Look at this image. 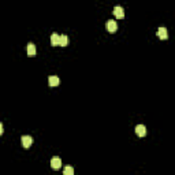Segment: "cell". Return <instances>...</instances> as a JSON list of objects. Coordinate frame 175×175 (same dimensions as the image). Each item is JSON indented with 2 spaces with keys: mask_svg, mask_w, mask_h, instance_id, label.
I'll use <instances>...</instances> for the list:
<instances>
[{
  "mask_svg": "<svg viewBox=\"0 0 175 175\" xmlns=\"http://www.w3.org/2000/svg\"><path fill=\"white\" fill-rule=\"evenodd\" d=\"M21 142H22V146H24V148H30L32 144H33V138H32L30 135H22Z\"/></svg>",
  "mask_w": 175,
  "mask_h": 175,
  "instance_id": "6da1fadb",
  "label": "cell"
},
{
  "mask_svg": "<svg viewBox=\"0 0 175 175\" xmlns=\"http://www.w3.org/2000/svg\"><path fill=\"white\" fill-rule=\"evenodd\" d=\"M105 27H107V30L110 32V33H114V32H116V29H118V25H116V22H115L114 19H108L107 24H105Z\"/></svg>",
  "mask_w": 175,
  "mask_h": 175,
  "instance_id": "7a4b0ae2",
  "label": "cell"
},
{
  "mask_svg": "<svg viewBox=\"0 0 175 175\" xmlns=\"http://www.w3.org/2000/svg\"><path fill=\"white\" fill-rule=\"evenodd\" d=\"M51 167H52V168H55V170L60 168V167H62V159L57 157V156L52 157V159H51Z\"/></svg>",
  "mask_w": 175,
  "mask_h": 175,
  "instance_id": "3957f363",
  "label": "cell"
},
{
  "mask_svg": "<svg viewBox=\"0 0 175 175\" xmlns=\"http://www.w3.org/2000/svg\"><path fill=\"white\" fill-rule=\"evenodd\" d=\"M135 133H137L138 137H144L146 134V127L144 125H137L135 126Z\"/></svg>",
  "mask_w": 175,
  "mask_h": 175,
  "instance_id": "277c9868",
  "label": "cell"
},
{
  "mask_svg": "<svg viewBox=\"0 0 175 175\" xmlns=\"http://www.w3.org/2000/svg\"><path fill=\"white\" fill-rule=\"evenodd\" d=\"M114 14H115V17L116 18H123L125 17V10H123V7H121V6H116L114 8Z\"/></svg>",
  "mask_w": 175,
  "mask_h": 175,
  "instance_id": "5b68a950",
  "label": "cell"
},
{
  "mask_svg": "<svg viewBox=\"0 0 175 175\" xmlns=\"http://www.w3.org/2000/svg\"><path fill=\"white\" fill-rule=\"evenodd\" d=\"M59 82H60V79H59V77H56V75H49V77H48V84H49V86H57Z\"/></svg>",
  "mask_w": 175,
  "mask_h": 175,
  "instance_id": "8992f818",
  "label": "cell"
},
{
  "mask_svg": "<svg viewBox=\"0 0 175 175\" xmlns=\"http://www.w3.org/2000/svg\"><path fill=\"white\" fill-rule=\"evenodd\" d=\"M157 36H159V38H162V40H165V38L168 37L167 29H165V27H159V29H157Z\"/></svg>",
  "mask_w": 175,
  "mask_h": 175,
  "instance_id": "52a82bcc",
  "label": "cell"
},
{
  "mask_svg": "<svg viewBox=\"0 0 175 175\" xmlns=\"http://www.w3.org/2000/svg\"><path fill=\"white\" fill-rule=\"evenodd\" d=\"M51 44L52 45H60V36L56 33H52V36H51Z\"/></svg>",
  "mask_w": 175,
  "mask_h": 175,
  "instance_id": "ba28073f",
  "label": "cell"
},
{
  "mask_svg": "<svg viewBox=\"0 0 175 175\" xmlns=\"http://www.w3.org/2000/svg\"><path fill=\"white\" fill-rule=\"evenodd\" d=\"M27 55H29V56H34V55H36V45H34L33 43L27 44Z\"/></svg>",
  "mask_w": 175,
  "mask_h": 175,
  "instance_id": "9c48e42d",
  "label": "cell"
},
{
  "mask_svg": "<svg viewBox=\"0 0 175 175\" xmlns=\"http://www.w3.org/2000/svg\"><path fill=\"white\" fill-rule=\"evenodd\" d=\"M63 175H74V168H73V167H70V165L64 167V170H63Z\"/></svg>",
  "mask_w": 175,
  "mask_h": 175,
  "instance_id": "30bf717a",
  "label": "cell"
},
{
  "mask_svg": "<svg viewBox=\"0 0 175 175\" xmlns=\"http://www.w3.org/2000/svg\"><path fill=\"white\" fill-rule=\"evenodd\" d=\"M60 45H62V47L68 45V37H67V36H60Z\"/></svg>",
  "mask_w": 175,
  "mask_h": 175,
  "instance_id": "8fae6325",
  "label": "cell"
},
{
  "mask_svg": "<svg viewBox=\"0 0 175 175\" xmlns=\"http://www.w3.org/2000/svg\"><path fill=\"white\" fill-rule=\"evenodd\" d=\"M0 134H3V125L0 123Z\"/></svg>",
  "mask_w": 175,
  "mask_h": 175,
  "instance_id": "7c38bea8",
  "label": "cell"
}]
</instances>
